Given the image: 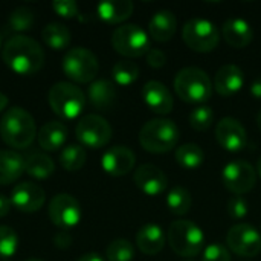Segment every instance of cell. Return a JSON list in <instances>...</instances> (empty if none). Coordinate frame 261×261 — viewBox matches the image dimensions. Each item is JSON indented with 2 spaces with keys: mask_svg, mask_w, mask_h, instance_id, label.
<instances>
[{
  "mask_svg": "<svg viewBox=\"0 0 261 261\" xmlns=\"http://www.w3.org/2000/svg\"><path fill=\"white\" fill-rule=\"evenodd\" d=\"M226 245L240 257H257L261 252V234L249 223H237L228 231Z\"/></svg>",
  "mask_w": 261,
  "mask_h": 261,
  "instance_id": "13",
  "label": "cell"
},
{
  "mask_svg": "<svg viewBox=\"0 0 261 261\" xmlns=\"http://www.w3.org/2000/svg\"><path fill=\"white\" fill-rule=\"evenodd\" d=\"M145 57H147V64L151 66V67H154V69H161V67H164L165 63H167V55H165V52L161 50V49H158V47H151V49L147 52Z\"/></svg>",
  "mask_w": 261,
  "mask_h": 261,
  "instance_id": "40",
  "label": "cell"
},
{
  "mask_svg": "<svg viewBox=\"0 0 261 261\" xmlns=\"http://www.w3.org/2000/svg\"><path fill=\"white\" fill-rule=\"evenodd\" d=\"M116 87L109 80H96L90 83L87 89V98L92 106L98 110L109 112L116 102Z\"/></svg>",
  "mask_w": 261,
  "mask_h": 261,
  "instance_id": "23",
  "label": "cell"
},
{
  "mask_svg": "<svg viewBox=\"0 0 261 261\" xmlns=\"http://www.w3.org/2000/svg\"><path fill=\"white\" fill-rule=\"evenodd\" d=\"M187 261H190V260H187Z\"/></svg>",
  "mask_w": 261,
  "mask_h": 261,
  "instance_id": "50",
  "label": "cell"
},
{
  "mask_svg": "<svg viewBox=\"0 0 261 261\" xmlns=\"http://www.w3.org/2000/svg\"><path fill=\"white\" fill-rule=\"evenodd\" d=\"M64 75L80 84L93 83L98 75L99 63L96 55L86 47H72L66 52L61 63Z\"/></svg>",
  "mask_w": 261,
  "mask_h": 261,
  "instance_id": "7",
  "label": "cell"
},
{
  "mask_svg": "<svg viewBox=\"0 0 261 261\" xmlns=\"http://www.w3.org/2000/svg\"><path fill=\"white\" fill-rule=\"evenodd\" d=\"M41 37H43V41L46 43V46H49L52 50L66 49L70 44V40H72L70 31L64 24H60V23H55V21H52V23H49V24H46L43 28Z\"/></svg>",
  "mask_w": 261,
  "mask_h": 261,
  "instance_id": "28",
  "label": "cell"
},
{
  "mask_svg": "<svg viewBox=\"0 0 261 261\" xmlns=\"http://www.w3.org/2000/svg\"><path fill=\"white\" fill-rule=\"evenodd\" d=\"M257 125H258V128H260L261 132V110L258 112V115H257Z\"/></svg>",
  "mask_w": 261,
  "mask_h": 261,
  "instance_id": "46",
  "label": "cell"
},
{
  "mask_svg": "<svg viewBox=\"0 0 261 261\" xmlns=\"http://www.w3.org/2000/svg\"><path fill=\"white\" fill-rule=\"evenodd\" d=\"M136 246L145 255H158L165 246L164 229L156 223L144 225L136 234Z\"/></svg>",
  "mask_w": 261,
  "mask_h": 261,
  "instance_id": "22",
  "label": "cell"
},
{
  "mask_svg": "<svg viewBox=\"0 0 261 261\" xmlns=\"http://www.w3.org/2000/svg\"><path fill=\"white\" fill-rule=\"evenodd\" d=\"M191 205H193L191 194H190L188 190H185L182 187L173 188L168 193V196H167V206L176 216H185V214H188L190 210H191Z\"/></svg>",
  "mask_w": 261,
  "mask_h": 261,
  "instance_id": "32",
  "label": "cell"
},
{
  "mask_svg": "<svg viewBox=\"0 0 261 261\" xmlns=\"http://www.w3.org/2000/svg\"><path fill=\"white\" fill-rule=\"evenodd\" d=\"M255 170H257V174L261 177V158L258 159V162H257V168Z\"/></svg>",
  "mask_w": 261,
  "mask_h": 261,
  "instance_id": "45",
  "label": "cell"
},
{
  "mask_svg": "<svg viewBox=\"0 0 261 261\" xmlns=\"http://www.w3.org/2000/svg\"><path fill=\"white\" fill-rule=\"evenodd\" d=\"M177 96L190 104H202L211 98L213 83L208 73L199 67H184L174 76Z\"/></svg>",
  "mask_w": 261,
  "mask_h": 261,
  "instance_id": "4",
  "label": "cell"
},
{
  "mask_svg": "<svg viewBox=\"0 0 261 261\" xmlns=\"http://www.w3.org/2000/svg\"><path fill=\"white\" fill-rule=\"evenodd\" d=\"M0 46H2V35H0Z\"/></svg>",
  "mask_w": 261,
  "mask_h": 261,
  "instance_id": "48",
  "label": "cell"
},
{
  "mask_svg": "<svg viewBox=\"0 0 261 261\" xmlns=\"http://www.w3.org/2000/svg\"><path fill=\"white\" fill-rule=\"evenodd\" d=\"M47 214L50 222L61 229H69L76 226L83 217L80 202L67 193H60L50 199L47 206Z\"/></svg>",
  "mask_w": 261,
  "mask_h": 261,
  "instance_id": "12",
  "label": "cell"
},
{
  "mask_svg": "<svg viewBox=\"0 0 261 261\" xmlns=\"http://www.w3.org/2000/svg\"><path fill=\"white\" fill-rule=\"evenodd\" d=\"M11 206H12L11 205V199L3 196V194H0V219L8 216V213L11 211Z\"/></svg>",
  "mask_w": 261,
  "mask_h": 261,
  "instance_id": "41",
  "label": "cell"
},
{
  "mask_svg": "<svg viewBox=\"0 0 261 261\" xmlns=\"http://www.w3.org/2000/svg\"><path fill=\"white\" fill-rule=\"evenodd\" d=\"M135 5L130 0H106L98 3V17L109 24H118L125 21L133 14Z\"/></svg>",
  "mask_w": 261,
  "mask_h": 261,
  "instance_id": "24",
  "label": "cell"
},
{
  "mask_svg": "<svg viewBox=\"0 0 261 261\" xmlns=\"http://www.w3.org/2000/svg\"><path fill=\"white\" fill-rule=\"evenodd\" d=\"M168 243L180 257H196L203 251V231L191 220H176L168 229Z\"/></svg>",
  "mask_w": 261,
  "mask_h": 261,
  "instance_id": "6",
  "label": "cell"
},
{
  "mask_svg": "<svg viewBox=\"0 0 261 261\" xmlns=\"http://www.w3.org/2000/svg\"><path fill=\"white\" fill-rule=\"evenodd\" d=\"M24 173V158L14 150H0V185H9Z\"/></svg>",
  "mask_w": 261,
  "mask_h": 261,
  "instance_id": "26",
  "label": "cell"
},
{
  "mask_svg": "<svg viewBox=\"0 0 261 261\" xmlns=\"http://www.w3.org/2000/svg\"><path fill=\"white\" fill-rule=\"evenodd\" d=\"M217 142L228 151H242L248 145V135L242 122L236 118L226 116L216 125Z\"/></svg>",
  "mask_w": 261,
  "mask_h": 261,
  "instance_id": "15",
  "label": "cell"
},
{
  "mask_svg": "<svg viewBox=\"0 0 261 261\" xmlns=\"http://www.w3.org/2000/svg\"><path fill=\"white\" fill-rule=\"evenodd\" d=\"M205 154L197 144H184L176 150V162L185 170H197L203 164Z\"/></svg>",
  "mask_w": 261,
  "mask_h": 261,
  "instance_id": "30",
  "label": "cell"
},
{
  "mask_svg": "<svg viewBox=\"0 0 261 261\" xmlns=\"http://www.w3.org/2000/svg\"><path fill=\"white\" fill-rule=\"evenodd\" d=\"M87 153L81 144H69L60 151V165L66 171H78L84 167Z\"/></svg>",
  "mask_w": 261,
  "mask_h": 261,
  "instance_id": "29",
  "label": "cell"
},
{
  "mask_svg": "<svg viewBox=\"0 0 261 261\" xmlns=\"http://www.w3.org/2000/svg\"><path fill=\"white\" fill-rule=\"evenodd\" d=\"M2 261H8V260H2Z\"/></svg>",
  "mask_w": 261,
  "mask_h": 261,
  "instance_id": "49",
  "label": "cell"
},
{
  "mask_svg": "<svg viewBox=\"0 0 261 261\" xmlns=\"http://www.w3.org/2000/svg\"><path fill=\"white\" fill-rule=\"evenodd\" d=\"M133 180L136 187L150 197L161 196L167 187H168V177L167 174L153 164H144L141 165L133 176Z\"/></svg>",
  "mask_w": 261,
  "mask_h": 261,
  "instance_id": "16",
  "label": "cell"
},
{
  "mask_svg": "<svg viewBox=\"0 0 261 261\" xmlns=\"http://www.w3.org/2000/svg\"><path fill=\"white\" fill-rule=\"evenodd\" d=\"M11 205L21 213H37L46 202L44 190L34 182H20L11 191Z\"/></svg>",
  "mask_w": 261,
  "mask_h": 261,
  "instance_id": "14",
  "label": "cell"
},
{
  "mask_svg": "<svg viewBox=\"0 0 261 261\" xmlns=\"http://www.w3.org/2000/svg\"><path fill=\"white\" fill-rule=\"evenodd\" d=\"M222 180L234 196H243L254 190L257 184V170L246 161L228 162L222 170Z\"/></svg>",
  "mask_w": 261,
  "mask_h": 261,
  "instance_id": "11",
  "label": "cell"
},
{
  "mask_svg": "<svg viewBox=\"0 0 261 261\" xmlns=\"http://www.w3.org/2000/svg\"><path fill=\"white\" fill-rule=\"evenodd\" d=\"M179 142V128L171 119L158 118L145 122L139 132V144L145 151L161 154L173 150Z\"/></svg>",
  "mask_w": 261,
  "mask_h": 261,
  "instance_id": "3",
  "label": "cell"
},
{
  "mask_svg": "<svg viewBox=\"0 0 261 261\" xmlns=\"http://www.w3.org/2000/svg\"><path fill=\"white\" fill-rule=\"evenodd\" d=\"M47 101L55 115L63 119H75L78 118L86 107V95L84 92L67 81L55 83L47 93Z\"/></svg>",
  "mask_w": 261,
  "mask_h": 261,
  "instance_id": "5",
  "label": "cell"
},
{
  "mask_svg": "<svg viewBox=\"0 0 261 261\" xmlns=\"http://www.w3.org/2000/svg\"><path fill=\"white\" fill-rule=\"evenodd\" d=\"M5 64L17 75H34L44 64V50L40 43L28 35L15 34L2 49Z\"/></svg>",
  "mask_w": 261,
  "mask_h": 261,
  "instance_id": "1",
  "label": "cell"
},
{
  "mask_svg": "<svg viewBox=\"0 0 261 261\" xmlns=\"http://www.w3.org/2000/svg\"><path fill=\"white\" fill-rule=\"evenodd\" d=\"M182 38L191 50L206 54L219 46L220 32L211 20L197 17L188 20L184 24Z\"/></svg>",
  "mask_w": 261,
  "mask_h": 261,
  "instance_id": "8",
  "label": "cell"
},
{
  "mask_svg": "<svg viewBox=\"0 0 261 261\" xmlns=\"http://www.w3.org/2000/svg\"><path fill=\"white\" fill-rule=\"evenodd\" d=\"M251 93L255 99H261V76L257 78L255 81H252L251 84Z\"/></svg>",
  "mask_w": 261,
  "mask_h": 261,
  "instance_id": "42",
  "label": "cell"
},
{
  "mask_svg": "<svg viewBox=\"0 0 261 261\" xmlns=\"http://www.w3.org/2000/svg\"><path fill=\"white\" fill-rule=\"evenodd\" d=\"M76 261H104V258L99 255V254H95V252H89V254H84L81 255Z\"/></svg>",
  "mask_w": 261,
  "mask_h": 261,
  "instance_id": "43",
  "label": "cell"
},
{
  "mask_svg": "<svg viewBox=\"0 0 261 261\" xmlns=\"http://www.w3.org/2000/svg\"><path fill=\"white\" fill-rule=\"evenodd\" d=\"M226 210L234 220H242L249 214V203L243 196H232L228 202Z\"/></svg>",
  "mask_w": 261,
  "mask_h": 261,
  "instance_id": "37",
  "label": "cell"
},
{
  "mask_svg": "<svg viewBox=\"0 0 261 261\" xmlns=\"http://www.w3.org/2000/svg\"><path fill=\"white\" fill-rule=\"evenodd\" d=\"M106 257L109 261H132L135 258V248L128 240L116 239L107 246Z\"/></svg>",
  "mask_w": 261,
  "mask_h": 261,
  "instance_id": "34",
  "label": "cell"
},
{
  "mask_svg": "<svg viewBox=\"0 0 261 261\" xmlns=\"http://www.w3.org/2000/svg\"><path fill=\"white\" fill-rule=\"evenodd\" d=\"M112 46L118 54L127 58L147 55V52L151 49L150 35L135 23H127L116 28L112 34Z\"/></svg>",
  "mask_w": 261,
  "mask_h": 261,
  "instance_id": "9",
  "label": "cell"
},
{
  "mask_svg": "<svg viewBox=\"0 0 261 261\" xmlns=\"http://www.w3.org/2000/svg\"><path fill=\"white\" fill-rule=\"evenodd\" d=\"M75 136L83 147L89 148H102L112 139V125L106 118L99 115H86L83 116L75 128Z\"/></svg>",
  "mask_w": 261,
  "mask_h": 261,
  "instance_id": "10",
  "label": "cell"
},
{
  "mask_svg": "<svg viewBox=\"0 0 261 261\" xmlns=\"http://www.w3.org/2000/svg\"><path fill=\"white\" fill-rule=\"evenodd\" d=\"M222 34H223L225 41L236 49L246 47L248 44H251L254 38L252 26L249 24L248 20L240 18V17L228 18L222 26Z\"/></svg>",
  "mask_w": 261,
  "mask_h": 261,
  "instance_id": "20",
  "label": "cell"
},
{
  "mask_svg": "<svg viewBox=\"0 0 261 261\" xmlns=\"http://www.w3.org/2000/svg\"><path fill=\"white\" fill-rule=\"evenodd\" d=\"M188 121H190V125L196 132H205L214 122V112L208 106H199V107L191 110V113L188 116Z\"/></svg>",
  "mask_w": 261,
  "mask_h": 261,
  "instance_id": "35",
  "label": "cell"
},
{
  "mask_svg": "<svg viewBox=\"0 0 261 261\" xmlns=\"http://www.w3.org/2000/svg\"><path fill=\"white\" fill-rule=\"evenodd\" d=\"M26 261H44V260H40V258H29V260Z\"/></svg>",
  "mask_w": 261,
  "mask_h": 261,
  "instance_id": "47",
  "label": "cell"
},
{
  "mask_svg": "<svg viewBox=\"0 0 261 261\" xmlns=\"http://www.w3.org/2000/svg\"><path fill=\"white\" fill-rule=\"evenodd\" d=\"M52 8L63 18H73L80 15L78 5L73 0H55L52 2Z\"/></svg>",
  "mask_w": 261,
  "mask_h": 261,
  "instance_id": "39",
  "label": "cell"
},
{
  "mask_svg": "<svg viewBox=\"0 0 261 261\" xmlns=\"http://www.w3.org/2000/svg\"><path fill=\"white\" fill-rule=\"evenodd\" d=\"M8 106V96L0 92V112H3Z\"/></svg>",
  "mask_w": 261,
  "mask_h": 261,
  "instance_id": "44",
  "label": "cell"
},
{
  "mask_svg": "<svg viewBox=\"0 0 261 261\" xmlns=\"http://www.w3.org/2000/svg\"><path fill=\"white\" fill-rule=\"evenodd\" d=\"M67 135H69L67 127L61 121H49L40 128V132L37 133V138L43 150L57 151L67 141Z\"/></svg>",
  "mask_w": 261,
  "mask_h": 261,
  "instance_id": "25",
  "label": "cell"
},
{
  "mask_svg": "<svg viewBox=\"0 0 261 261\" xmlns=\"http://www.w3.org/2000/svg\"><path fill=\"white\" fill-rule=\"evenodd\" d=\"M135 164H136L135 153L125 145H115L109 148L101 159L102 170L115 177L128 174L135 168Z\"/></svg>",
  "mask_w": 261,
  "mask_h": 261,
  "instance_id": "17",
  "label": "cell"
},
{
  "mask_svg": "<svg viewBox=\"0 0 261 261\" xmlns=\"http://www.w3.org/2000/svg\"><path fill=\"white\" fill-rule=\"evenodd\" d=\"M202 261H231V252L222 243H211L203 249Z\"/></svg>",
  "mask_w": 261,
  "mask_h": 261,
  "instance_id": "38",
  "label": "cell"
},
{
  "mask_svg": "<svg viewBox=\"0 0 261 261\" xmlns=\"http://www.w3.org/2000/svg\"><path fill=\"white\" fill-rule=\"evenodd\" d=\"M55 164L44 153H32L24 158V173L34 179L43 180L54 174Z\"/></svg>",
  "mask_w": 261,
  "mask_h": 261,
  "instance_id": "27",
  "label": "cell"
},
{
  "mask_svg": "<svg viewBox=\"0 0 261 261\" xmlns=\"http://www.w3.org/2000/svg\"><path fill=\"white\" fill-rule=\"evenodd\" d=\"M18 237L17 232L5 225H0V260H8L17 252Z\"/></svg>",
  "mask_w": 261,
  "mask_h": 261,
  "instance_id": "36",
  "label": "cell"
},
{
  "mask_svg": "<svg viewBox=\"0 0 261 261\" xmlns=\"http://www.w3.org/2000/svg\"><path fill=\"white\" fill-rule=\"evenodd\" d=\"M177 31V18L170 9H161L153 14L148 23L150 37L158 43L170 41Z\"/></svg>",
  "mask_w": 261,
  "mask_h": 261,
  "instance_id": "21",
  "label": "cell"
},
{
  "mask_svg": "<svg viewBox=\"0 0 261 261\" xmlns=\"http://www.w3.org/2000/svg\"><path fill=\"white\" fill-rule=\"evenodd\" d=\"M142 98H144V102L148 106V109H151L158 115H168L174 106L173 95L167 89V86L154 80L144 84Z\"/></svg>",
  "mask_w": 261,
  "mask_h": 261,
  "instance_id": "18",
  "label": "cell"
},
{
  "mask_svg": "<svg viewBox=\"0 0 261 261\" xmlns=\"http://www.w3.org/2000/svg\"><path fill=\"white\" fill-rule=\"evenodd\" d=\"M243 86H245V73L237 64L222 66L214 76V89L223 98L234 96L243 89Z\"/></svg>",
  "mask_w": 261,
  "mask_h": 261,
  "instance_id": "19",
  "label": "cell"
},
{
  "mask_svg": "<svg viewBox=\"0 0 261 261\" xmlns=\"http://www.w3.org/2000/svg\"><path fill=\"white\" fill-rule=\"evenodd\" d=\"M34 23H35V14L28 6L15 8L8 17V26L15 32L29 31L34 26Z\"/></svg>",
  "mask_w": 261,
  "mask_h": 261,
  "instance_id": "33",
  "label": "cell"
},
{
  "mask_svg": "<svg viewBox=\"0 0 261 261\" xmlns=\"http://www.w3.org/2000/svg\"><path fill=\"white\" fill-rule=\"evenodd\" d=\"M139 66L135 61L130 60H121L118 61L112 69V76L118 86L127 87L132 86L139 78Z\"/></svg>",
  "mask_w": 261,
  "mask_h": 261,
  "instance_id": "31",
  "label": "cell"
},
{
  "mask_svg": "<svg viewBox=\"0 0 261 261\" xmlns=\"http://www.w3.org/2000/svg\"><path fill=\"white\" fill-rule=\"evenodd\" d=\"M0 136L3 142L14 150L31 147L37 136L35 121L21 107H11L0 119Z\"/></svg>",
  "mask_w": 261,
  "mask_h": 261,
  "instance_id": "2",
  "label": "cell"
}]
</instances>
